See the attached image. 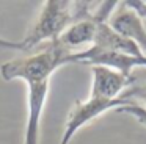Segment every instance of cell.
Returning <instances> with one entry per match:
<instances>
[{"label":"cell","mask_w":146,"mask_h":144,"mask_svg":"<svg viewBox=\"0 0 146 144\" xmlns=\"http://www.w3.org/2000/svg\"><path fill=\"white\" fill-rule=\"evenodd\" d=\"M71 53L57 42H50L41 52L29 56H21L0 64V77L5 81L24 80L27 85L50 81L54 72L66 64Z\"/></svg>","instance_id":"cell-1"},{"label":"cell","mask_w":146,"mask_h":144,"mask_svg":"<svg viewBox=\"0 0 146 144\" xmlns=\"http://www.w3.org/2000/svg\"><path fill=\"white\" fill-rule=\"evenodd\" d=\"M76 20V2L47 0L42 3L38 19L22 39L24 49L30 50L42 42H55L60 34Z\"/></svg>","instance_id":"cell-2"},{"label":"cell","mask_w":146,"mask_h":144,"mask_svg":"<svg viewBox=\"0 0 146 144\" xmlns=\"http://www.w3.org/2000/svg\"><path fill=\"white\" fill-rule=\"evenodd\" d=\"M124 105H129V102L123 97L116 100H104V99H94V97H88L85 100H77L66 118V124H64L60 144H69L80 128H83L90 122H93L96 118L105 114L107 111H111V110L116 111L118 108H121Z\"/></svg>","instance_id":"cell-3"},{"label":"cell","mask_w":146,"mask_h":144,"mask_svg":"<svg viewBox=\"0 0 146 144\" xmlns=\"http://www.w3.org/2000/svg\"><path fill=\"white\" fill-rule=\"evenodd\" d=\"M69 63H80L88 66H105L113 71L132 77L137 69H146V56H133L127 53H119L113 50H104L98 47H88L82 52H72L66 59Z\"/></svg>","instance_id":"cell-4"},{"label":"cell","mask_w":146,"mask_h":144,"mask_svg":"<svg viewBox=\"0 0 146 144\" xmlns=\"http://www.w3.org/2000/svg\"><path fill=\"white\" fill-rule=\"evenodd\" d=\"M90 69H91V89L88 97L104 100L121 99V96L135 81V74L132 77H127L105 66H90Z\"/></svg>","instance_id":"cell-5"},{"label":"cell","mask_w":146,"mask_h":144,"mask_svg":"<svg viewBox=\"0 0 146 144\" xmlns=\"http://www.w3.org/2000/svg\"><path fill=\"white\" fill-rule=\"evenodd\" d=\"M108 25L118 34L132 41L140 50L146 55V27L145 19L133 11L126 2H119L111 16L108 17Z\"/></svg>","instance_id":"cell-6"},{"label":"cell","mask_w":146,"mask_h":144,"mask_svg":"<svg viewBox=\"0 0 146 144\" xmlns=\"http://www.w3.org/2000/svg\"><path fill=\"white\" fill-rule=\"evenodd\" d=\"M49 89H50V81L27 85V108H29V111H27L24 144H39L41 119L49 97Z\"/></svg>","instance_id":"cell-7"},{"label":"cell","mask_w":146,"mask_h":144,"mask_svg":"<svg viewBox=\"0 0 146 144\" xmlns=\"http://www.w3.org/2000/svg\"><path fill=\"white\" fill-rule=\"evenodd\" d=\"M98 24L99 22L91 14L85 16V17H80V19H76L60 34V38L55 42L69 53H72V50H77V52L86 50L94 42L96 31H98Z\"/></svg>","instance_id":"cell-8"},{"label":"cell","mask_w":146,"mask_h":144,"mask_svg":"<svg viewBox=\"0 0 146 144\" xmlns=\"http://www.w3.org/2000/svg\"><path fill=\"white\" fill-rule=\"evenodd\" d=\"M123 99H126L129 103H137L146 108V78L140 80L135 75V81L132 83V86L123 94Z\"/></svg>","instance_id":"cell-9"},{"label":"cell","mask_w":146,"mask_h":144,"mask_svg":"<svg viewBox=\"0 0 146 144\" xmlns=\"http://www.w3.org/2000/svg\"><path fill=\"white\" fill-rule=\"evenodd\" d=\"M116 113H126V114L133 116L140 124H146V108L141 105L129 103V105H124V106H121V108H118Z\"/></svg>","instance_id":"cell-10"},{"label":"cell","mask_w":146,"mask_h":144,"mask_svg":"<svg viewBox=\"0 0 146 144\" xmlns=\"http://www.w3.org/2000/svg\"><path fill=\"white\" fill-rule=\"evenodd\" d=\"M0 49H8V50H25L24 49L22 41H10L0 36Z\"/></svg>","instance_id":"cell-11"},{"label":"cell","mask_w":146,"mask_h":144,"mask_svg":"<svg viewBox=\"0 0 146 144\" xmlns=\"http://www.w3.org/2000/svg\"><path fill=\"white\" fill-rule=\"evenodd\" d=\"M133 11H137L143 19H146V2L143 0H130V2H126Z\"/></svg>","instance_id":"cell-12"},{"label":"cell","mask_w":146,"mask_h":144,"mask_svg":"<svg viewBox=\"0 0 146 144\" xmlns=\"http://www.w3.org/2000/svg\"><path fill=\"white\" fill-rule=\"evenodd\" d=\"M143 125H145V127H146V124H143Z\"/></svg>","instance_id":"cell-13"}]
</instances>
